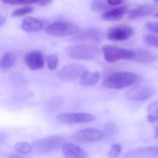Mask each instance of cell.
Instances as JSON below:
<instances>
[{"label":"cell","mask_w":158,"mask_h":158,"mask_svg":"<svg viewBox=\"0 0 158 158\" xmlns=\"http://www.w3.org/2000/svg\"><path fill=\"white\" fill-rule=\"evenodd\" d=\"M158 9V7L155 5H143L140 6L136 9H133L128 15L129 19H136L140 17L150 15L155 12Z\"/></svg>","instance_id":"2e32d148"},{"label":"cell","mask_w":158,"mask_h":158,"mask_svg":"<svg viewBox=\"0 0 158 158\" xmlns=\"http://www.w3.org/2000/svg\"><path fill=\"white\" fill-rule=\"evenodd\" d=\"M133 35L134 29L132 27L126 25H120L108 29L106 38L114 41H124L131 38Z\"/></svg>","instance_id":"30bf717a"},{"label":"cell","mask_w":158,"mask_h":158,"mask_svg":"<svg viewBox=\"0 0 158 158\" xmlns=\"http://www.w3.org/2000/svg\"><path fill=\"white\" fill-rule=\"evenodd\" d=\"M65 158H86V151L77 145L71 143H65L62 147Z\"/></svg>","instance_id":"9a60e30c"},{"label":"cell","mask_w":158,"mask_h":158,"mask_svg":"<svg viewBox=\"0 0 158 158\" xmlns=\"http://www.w3.org/2000/svg\"><path fill=\"white\" fill-rule=\"evenodd\" d=\"M53 0H39L38 4L41 6H48V5L51 4Z\"/></svg>","instance_id":"1f68e13d"},{"label":"cell","mask_w":158,"mask_h":158,"mask_svg":"<svg viewBox=\"0 0 158 158\" xmlns=\"http://www.w3.org/2000/svg\"><path fill=\"white\" fill-rule=\"evenodd\" d=\"M123 0H107V3L110 6H115L121 4V3L123 2Z\"/></svg>","instance_id":"4dcf8cb0"},{"label":"cell","mask_w":158,"mask_h":158,"mask_svg":"<svg viewBox=\"0 0 158 158\" xmlns=\"http://www.w3.org/2000/svg\"><path fill=\"white\" fill-rule=\"evenodd\" d=\"M143 40L149 46L158 48V35L154 34H148L143 36Z\"/></svg>","instance_id":"d4e9b609"},{"label":"cell","mask_w":158,"mask_h":158,"mask_svg":"<svg viewBox=\"0 0 158 158\" xmlns=\"http://www.w3.org/2000/svg\"><path fill=\"white\" fill-rule=\"evenodd\" d=\"M123 158H158V146L142 147L128 151Z\"/></svg>","instance_id":"8fae6325"},{"label":"cell","mask_w":158,"mask_h":158,"mask_svg":"<svg viewBox=\"0 0 158 158\" xmlns=\"http://www.w3.org/2000/svg\"><path fill=\"white\" fill-rule=\"evenodd\" d=\"M14 149L19 154H28L32 152V147L26 142H18L14 146Z\"/></svg>","instance_id":"7402d4cb"},{"label":"cell","mask_w":158,"mask_h":158,"mask_svg":"<svg viewBox=\"0 0 158 158\" xmlns=\"http://www.w3.org/2000/svg\"><path fill=\"white\" fill-rule=\"evenodd\" d=\"M155 135H156V137H158V126H157V129H156V131H155Z\"/></svg>","instance_id":"d590c367"},{"label":"cell","mask_w":158,"mask_h":158,"mask_svg":"<svg viewBox=\"0 0 158 158\" xmlns=\"http://www.w3.org/2000/svg\"><path fill=\"white\" fill-rule=\"evenodd\" d=\"M103 137V132L94 128L80 130L77 131L71 136V139L73 141L80 143H89L93 142L99 141Z\"/></svg>","instance_id":"8992f818"},{"label":"cell","mask_w":158,"mask_h":158,"mask_svg":"<svg viewBox=\"0 0 158 158\" xmlns=\"http://www.w3.org/2000/svg\"><path fill=\"white\" fill-rule=\"evenodd\" d=\"M3 3L9 5H29L30 4L28 0H2Z\"/></svg>","instance_id":"f546056e"},{"label":"cell","mask_w":158,"mask_h":158,"mask_svg":"<svg viewBox=\"0 0 158 158\" xmlns=\"http://www.w3.org/2000/svg\"><path fill=\"white\" fill-rule=\"evenodd\" d=\"M85 70L86 69L82 65L73 63V64L67 65L62 68L57 73V77L63 81H73L81 77Z\"/></svg>","instance_id":"ba28073f"},{"label":"cell","mask_w":158,"mask_h":158,"mask_svg":"<svg viewBox=\"0 0 158 158\" xmlns=\"http://www.w3.org/2000/svg\"><path fill=\"white\" fill-rule=\"evenodd\" d=\"M102 50L104 60L109 63H115L122 60H132L134 56V52L133 50L112 45H106L103 46Z\"/></svg>","instance_id":"277c9868"},{"label":"cell","mask_w":158,"mask_h":158,"mask_svg":"<svg viewBox=\"0 0 158 158\" xmlns=\"http://www.w3.org/2000/svg\"><path fill=\"white\" fill-rule=\"evenodd\" d=\"M25 63L31 70H37L44 66L43 54L40 51H32L25 56Z\"/></svg>","instance_id":"4fadbf2b"},{"label":"cell","mask_w":158,"mask_h":158,"mask_svg":"<svg viewBox=\"0 0 158 158\" xmlns=\"http://www.w3.org/2000/svg\"><path fill=\"white\" fill-rule=\"evenodd\" d=\"M134 56L132 59L133 60L138 63H143V64H150L156 61L157 59L155 52L149 49H137L134 51Z\"/></svg>","instance_id":"5bb4252c"},{"label":"cell","mask_w":158,"mask_h":158,"mask_svg":"<svg viewBox=\"0 0 158 158\" xmlns=\"http://www.w3.org/2000/svg\"><path fill=\"white\" fill-rule=\"evenodd\" d=\"M121 152V146L118 143L112 145L110 150L108 152V157L110 158H117L120 156Z\"/></svg>","instance_id":"83f0119b"},{"label":"cell","mask_w":158,"mask_h":158,"mask_svg":"<svg viewBox=\"0 0 158 158\" xmlns=\"http://www.w3.org/2000/svg\"><path fill=\"white\" fill-rule=\"evenodd\" d=\"M137 77L131 72H117L108 76L103 82L104 87L111 89H122L134 84Z\"/></svg>","instance_id":"6da1fadb"},{"label":"cell","mask_w":158,"mask_h":158,"mask_svg":"<svg viewBox=\"0 0 158 158\" xmlns=\"http://www.w3.org/2000/svg\"><path fill=\"white\" fill-rule=\"evenodd\" d=\"M6 17L3 16V15H0V26H3V25L6 23Z\"/></svg>","instance_id":"d6a6232c"},{"label":"cell","mask_w":158,"mask_h":158,"mask_svg":"<svg viewBox=\"0 0 158 158\" xmlns=\"http://www.w3.org/2000/svg\"><path fill=\"white\" fill-rule=\"evenodd\" d=\"M46 33L56 37H65L76 35L80 32V27L77 25L66 22L54 23L46 26Z\"/></svg>","instance_id":"5b68a950"},{"label":"cell","mask_w":158,"mask_h":158,"mask_svg":"<svg viewBox=\"0 0 158 158\" xmlns=\"http://www.w3.org/2000/svg\"><path fill=\"white\" fill-rule=\"evenodd\" d=\"M155 92L156 89L152 86H136L127 91L125 94V97L127 99L132 101L144 102L151 98Z\"/></svg>","instance_id":"52a82bcc"},{"label":"cell","mask_w":158,"mask_h":158,"mask_svg":"<svg viewBox=\"0 0 158 158\" xmlns=\"http://www.w3.org/2000/svg\"><path fill=\"white\" fill-rule=\"evenodd\" d=\"M145 27L151 32L158 33V21L148 22L145 24Z\"/></svg>","instance_id":"f1b7e54d"},{"label":"cell","mask_w":158,"mask_h":158,"mask_svg":"<svg viewBox=\"0 0 158 158\" xmlns=\"http://www.w3.org/2000/svg\"><path fill=\"white\" fill-rule=\"evenodd\" d=\"M154 16H155V17H158V12H157V13L154 14Z\"/></svg>","instance_id":"8d00e7d4"},{"label":"cell","mask_w":158,"mask_h":158,"mask_svg":"<svg viewBox=\"0 0 158 158\" xmlns=\"http://www.w3.org/2000/svg\"><path fill=\"white\" fill-rule=\"evenodd\" d=\"M66 143V139L62 136L53 135L40 139L33 143L34 148L40 154H46L56 151Z\"/></svg>","instance_id":"3957f363"},{"label":"cell","mask_w":158,"mask_h":158,"mask_svg":"<svg viewBox=\"0 0 158 158\" xmlns=\"http://www.w3.org/2000/svg\"><path fill=\"white\" fill-rule=\"evenodd\" d=\"M152 1H154V2H155L158 3V0H152Z\"/></svg>","instance_id":"74e56055"},{"label":"cell","mask_w":158,"mask_h":158,"mask_svg":"<svg viewBox=\"0 0 158 158\" xmlns=\"http://www.w3.org/2000/svg\"><path fill=\"white\" fill-rule=\"evenodd\" d=\"M28 1L30 2V4H32V3H38L39 0H28Z\"/></svg>","instance_id":"e575fe53"},{"label":"cell","mask_w":158,"mask_h":158,"mask_svg":"<svg viewBox=\"0 0 158 158\" xmlns=\"http://www.w3.org/2000/svg\"><path fill=\"white\" fill-rule=\"evenodd\" d=\"M67 55L75 60H89L96 58L100 51L96 46L89 44H76L69 46L66 49Z\"/></svg>","instance_id":"7a4b0ae2"},{"label":"cell","mask_w":158,"mask_h":158,"mask_svg":"<svg viewBox=\"0 0 158 158\" xmlns=\"http://www.w3.org/2000/svg\"><path fill=\"white\" fill-rule=\"evenodd\" d=\"M43 27V24L40 20L33 17H26L22 23L21 28L27 32H34L40 31Z\"/></svg>","instance_id":"e0dca14e"},{"label":"cell","mask_w":158,"mask_h":158,"mask_svg":"<svg viewBox=\"0 0 158 158\" xmlns=\"http://www.w3.org/2000/svg\"><path fill=\"white\" fill-rule=\"evenodd\" d=\"M127 12V6L110 9L102 14L101 19L104 21H117V20L121 19Z\"/></svg>","instance_id":"ac0fdd59"},{"label":"cell","mask_w":158,"mask_h":158,"mask_svg":"<svg viewBox=\"0 0 158 158\" xmlns=\"http://www.w3.org/2000/svg\"><path fill=\"white\" fill-rule=\"evenodd\" d=\"M148 121L151 123L157 121L158 120V101L153 103L148 106Z\"/></svg>","instance_id":"44dd1931"},{"label":"cell","mask_w":158,"mask_h":158,"mask_svg":"<svg viewBox=\"0 0 158 158\" xmlns=\"http://www.w3.org/2000/svg\"><path fill=\"white\" fill-rule=\"evenodd\" d=\"M33 9L32 7L30 6H26V7L20 8V9H16V10L14 11L12 13V16L13 17H22L24 16V15H27V14L31 13L32 12Z\"/></svg>","instance_id":"484cf974"},{"label":"cell","mask_w":158,"mask_h":158,"mask_svg":"<svg viewBox=\"0 0 158 158\" xmlns=\"http://www.w3.org/2000/svg\"><path fill=\"white\" fill-rule=\"evenodd\" d=\"M103 39V33L101 30L96 28L87 29L83 32H80V34L76 36L73 37V41H89L94 43H100Z\"/></svg>","instance_id":"7c38bea8"},{"label":"cell","mask_w":158,"mask_h":158,"mask_svg":"<svg viewBox=\"0 0 158 158\" xmlns=\"http://www.w3.org/2000/svg\"><path fill=\"white\" fill-rule=\"evenodd\" d=\"M16 60V56L14 52H6L0 60V67L2 69H9L15 63Z\"/></svg>","instance_id":"ffe728a7"},{"label":"cell","mask_w":158,"mask_h":158,"mask_svg":"<svg viewBox=\"0 0 158 158\" xmlns=\"http://www.w3.org/2000/svg\"><path fill=\"white\" fill-rule=\"evenodd\" d=\"M119 133V128L117 125L114 123H107L104 127L103 130V136L106 137H113L117 135Z\"/></svg>","instance_id":"603a6c76"},{"label":"cell","mask_w":158,"mask_h":158,"mask_svg":"<svg viewBox=\"0 0 158 158\" xmlns=\"http://www.w3.org/2000/svg\"><path fill=\"white\" fill-rule=\"evenodd\" d=\"M46 63H47V66L49 69L51 70H54L57 68L59 63V59L56 55H50L49 56L46 57Z\"/></svg>","instance_id":"4316f807"},{"label":"cell","mask_w":158,"mask_h":158,"mask_svg":"<svg viewBox=\"0 0 158 158\" xmlns=\"http://www.w3.org/2000/svg\"><path fill=\"white\" fill-rule=\"evenodd\" d=\"M110 5L104 0H93L91 2V9L94 12H100L110 8Z\"/></svg>","instance_id":"cb8c5ba5"},{"label":"cell","mask_w":158,"mask_h":158,"mask_svg":"<svg viewBox=\"0 0 158 158\" xmlns=\"http://www.w3.org/2000/svg\"><path fill=\"white\" fill-rule=\"evenodd\" d=\"M9 158H24V157H23L22 156L19 155V154H11Z\"/></svg>","instance_id":"836d02e7"},{"label":"cell","mask_w":158,"mask_h":158,"mask_svg":"<svg viewBox=\"0 0 158 158\" xmlns=\"http://www.w3.org/2000/svg\"><path fill=\"white\" fill-rule=\"evenodd\" d=\"M100 76L99 72L90 73L89 70H85L83 75L80 77V84L83 86H94L99 81Z\"/></svg>","instance_id":"d6986e66"},{"label":"cell","mask_w":158,"mask_h":158,"mask_svg":"<svg viewBox=\"0 0 158 158\" xmlns=\"http://www.w3.org/2000/svg\"><path fill=\"white\" fill-rule=\"evenodd\" d=\"M56 118L61 123L69 124L89 123L96 120V117L94 115L85 113H66L59 114Z\"/></svg>","instance_id":"9c48e42d"}]
</instances>
